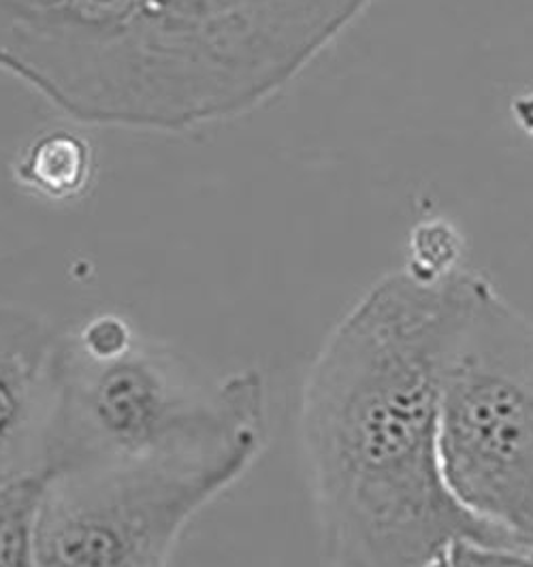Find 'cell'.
Instances as JSON below:
<instances>
[{"label":"cell","mask_w":533,"mask_h":567,"mask_svg":"<svg viewBox=\"0 0 533 567\" xmlns=\"http://www.w3.org/2000/svg\"><path fill=\"white\" fill-rule=\"evenodd\" d=\"M476 278L387 274L311 361L299 429L327 566L421 567L459 539L516 546L454 499L440 458L444 354Z\"/></svg>","instance_id":"6da1fadb"},{"label":"cell","mask_w":533,"mask_h":567,"mask_svg":"<svg viewBox=\"0 0 533 567\" xmlns=\"http://www.w3.org/2000/svg\"><path fill=\"white\" fill-rule=\"evenodd\" d=\"M371 0H0V71L80 122L182 133L248 114Z\"/></svg>","instance_id":"7a4b0ae2"},{"label":"cell","mask_w":533,"mask_h":567,"mask_svg":"<svg viewBox=\"0 0 533 567\" xmlns=\"http://www.w3.org/2000/svg\"><path fill=\"white\" fill-rule=\"evenodd\" d=\"M267 444V382L256 368L214 375L117 316L64 333L41 472L209 463Z\"/></svg>","instance_id":"3957f363"},{"label":"cell","mask_w":533,"mask_h":567,"mask_svg":"<svg viewBox=\"0 0 533 567\" xmlns=\"http://www.w3.org/2000/svg\"><path fill=\"white\" fill-rule=\"evenodd\" d=\"M440 458L465 511L533 550V320L482 276L444 354Z\"/></svg>","instance_id":"277c9868"},{"label":"cell","mask_w":533,"mask_h":567,"mask_svg":"<svg viewBox=\"0 0 533 567\" xmlns=\"http://www.w3.org/2000/svg\"><path fill=\"white\" fill-rule=\"evenodd\" d=\"M260 453L209 463H140L48 478L37 567H168L197 514L239 483Z\"/></svg>","instance_id":"5b68a950"},{"label":"cell","mask_w":533,"mask_h":567,"mask_svg":"<svg viewBox=\"0 0 533 567\" xmlns=\"http://www.w3.org/2000/svg\"><path fill=\"white\" fill-rule=\"evenodd\" d=\"M62 336L41 313L0 301V486L43 467Z\"/></svg>","instance_id":"8992f818"},{"label":"cell","mask_w":533,"mask_h":567,"mask_svg":"<svg viewBox=\"0 0 533 567\" xmlns=\"http://www.w3.org/2000/svg\"><path fill=\"white\" fill-rule=\"evenodd\" d=\"M48 488L43 472L0 486V567H37L41 504Z\"/></svg>","instance_id":"52a82bcc"},{"label":"cell","mask_w":533,"mask_h":567,"mask_svg":"<svg viewBox=\"0 0 533 567\" xmlns=\"http://www.w3.org/2000/svg\"><path fill=\"white\" fill-rule=\"evenodd\" d=\"M85 150L66 137H50L37 143L34 152H30L24 169L29 179L41 190L52 195L75 190L85 177Z\"/></svg>","instance_id":"ba28073f"},{"label":"cell","mask_w":533,"mask_h":567,"mask_svg":"<svg viewBox=\"0 0 533 567\" xmlns=\"http://www.w3.org/2000/svg\"><path fill=\"white\" fill-rule=\"evenodd\" d=\"M421 567H533V550L459 539Z\"/></svg>","instance_id":"9c48e42d"}]
</instances>
